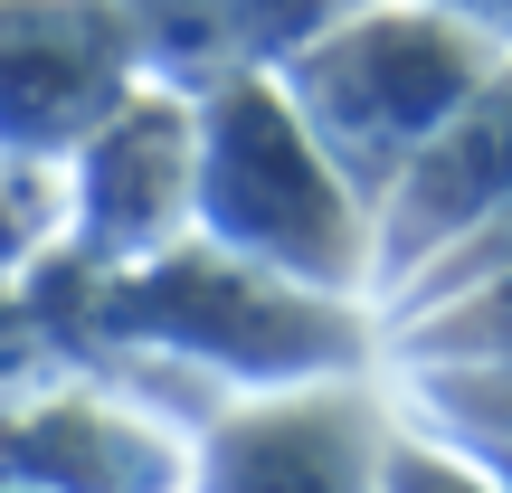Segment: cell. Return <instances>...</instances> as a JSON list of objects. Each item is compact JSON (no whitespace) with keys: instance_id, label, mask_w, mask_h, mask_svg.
Segmentation results:
<instances>
[{"instance_id":"cell-1","label":"cell","mask_w":512,"mask_h":493,"mask_svg":"<svg viewBox=\"0 0 512 493\" xmlns=\"http://www.w3.org/2000/svg\"><path fill=\"white\" fill-rule=\"evenodd\" d=\"M190 228L323 294H370V200L285 105L275 67L190 95Z\"/></svg>"},{"instance_id":"cell-2","label":"cell","mask_w":512,"mask_h":493,"mask_svg":"<svg viewBox=\"0 0 512 493\" xmlns=\"http://www.w3.org/2000/svg\"><path fill=\"white\" fill-rule=\"evenodd\" d=\"M95 332L152 351V361H181L200 380H228V389L361 370V351H370L361 294H323L275 266H247V256L209 247L200 228L171 238L162 256H143V266H105Z\"/></svg>"},{"instance_id":"cell-3","label":"cell","mask_w":512,"mask_h":493,"mask_svg":"<svg viewBox=\"0 0 512 493\" xmlns=\"http://www.w3.org/2000/svg\"><path fill=\"white\" fill-rule=\"evenodd\" d=\"M494 57L503 48L446 0H351L275 67V86L304 114V133L332 152V171L380 209L389 181L408 171V152L465 105V86Z\"/></svg>"},{"instance_id":"cell-4","label":"cell","mask_w":512,"mask_h":493,"mask_svg":"<svg viewBox=\"0 0 512 493\" xmlns=\"http://www.w3.org/2000/svg\"><path fill=\"white\" fill-rule=\"evenodd\" d=\"M171 238H190V95L143 76L67 143V247L143 266Z\"/></svg>"},{"instance_id":"cell-5","label":"cell","mask_w":512,"mask_h":493,"mask_svg":"<svg viewBox=\"0 0 512 493\" xmlns=\"http://www.w3.org/2000/svg\"><path fill=\"white\" fill-rule=\"evenodd\" d=\"M143 86V57L114 0H0V143L57 152Z\"/></svg>"},{"instance_id":"cell-6","label":"cell","mask_w":512,"mask_h":493,"mask_svg":"<svg viewBox=\"0 0 512 493\" xmlns=\"http://www.w3.org/2000/svg\"><path fill=\"white\" fill-rule=\"evenodd\" d=\"M503 200H512V48L465 86V105L408 152L389 200L370 209V294L399 285L427 247H446L456 228H475Z\"/></svg>"},{"instance_id":"cell-7","label":"cell","mask_w":512,"mask_h":493,"mask_svg":"<svg viewBox=\"0 0 512 493\" xmlns=\"http://www.w3.org/2000/svg\"><path fill=\"white\" fill-rule=\"evenodd\" d=\"M389 408L370 399L351 370H313V380H266L200 437L209 484H380Z\"/></svg>"},{"instance_id":"cell-8","label":"cell","mask_w":512,"mask_h":493,"mask_svg":"<svg viewBox=\"0 0 512 493\" xmlns=\"http://www.w3.org/2000/svg\"><path fill=\"white\" fill-rule=\"evenodd\" d=\"M133 29V57L143 76L200 95L219 76H256V67H285L323 19H342L351 0H114Z\"/></svg>"},{"instance_id":"cell-9","label":"cell","mask_w":512,"mask_h":493,"mask_svg":"<svg viewBox=\"0 0 512 493\" xmlns=\"http://www.w3.org/2000/svg\"><path fill=\"white\" fill-rule=\"evenodd\" d=\"M0 465H19L38 484H152L171 475V446L105 399H48L29 427L0 437Z\"/></svg>"},{"instance_id":"cell-10","label":"cell","mask_w":512,"mask_h":493,"mask_svg":"<svg viewBox=\"0 0 512 493\" xmlns=\"http://www.w3.org/2000/svg\"><path fill=\"white\" fill-rule=\"evenodd\" d=\"M427 427L475 456L484 484H512V361H408Z\"/></svg>"},{"instance_id":"cell-11","label":"cell","mask_w":512,"mask_h":493,"mask_svg":"<svg viewBox=\"0 0 512 493\" xmlns=\"http://www.w3.org/2000/svg\"><path fill=\"white\" fill-rule=\"evenodd\" d=\"M389 323V351L408 361H512V266L494 275H465V285L427 294L408 313H380Z\"/></svg>"},{"instance_id":"cell-12","label":"cell","mask_w":512,"mask_h":493,"mask_svg":"<svg viewBox=\"0 0 512 493\" xmlns=\"http://www.w3.org/2000/svg\"><path fill=\"white\" fill-rule=\"evenodd\" d=\"M57 238H67V162L0 143V285L29 275Z\"/></svg>"},{"instance_id":"cell-13","label":"cell","mask_w":512,"mask_h":493,"mask_svg":"<svg viewBox=\"0 0 512 493\" xmlns=\"http://www.w3.org/2000/svg\"><path fill=\"white\" fill-rule=\"evenodd\" d=\"M446 10H456V19H475L494 48H512V0H446Z\"/></svg>"}]
</instances>
